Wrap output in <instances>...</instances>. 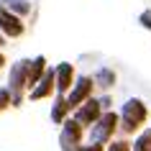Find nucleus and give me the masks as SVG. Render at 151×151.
<instances>
[{
  "mask_svg": "<svg viewBox=\"0 0 151 151\" xmlns=\"http://www.w3.org/2000/svg\"><path fill=\"white\" fill-rule=\"evenodd\" d=\"M146 118H149V108H146V103L143 100H138V97H128L126 103H123V108H120V115H118V128H123L126 133H133V131H138V128L146 123Z\"/></svg>",
  "mask_w": 151,
  "mask_h": 151,
  "instance_id": "1",
  "label": "nucleus"
},
{
  "mask_svg": "<svg viewBox=\"0 0 151 151\" xmlns=\"http://www.w3.org/2000/svg\"><path fill=\"white\" fill-rule=\"evenodd\" d=\"M28 87V59L16 62L8 74V92H10V105L21 108L23 105V90Z\"/></svg>",
  "mask_w": 151,
  "mask_h": 151,
  "instance_id": "2",
  "label": "nucleus"
},
{
  "mask_svg": "<svg viewBox=\"0 0 151 151\" xmlns=\"http://www.w3.org/2000/svg\"><path fill=\"white\" fill-rule=\"evenodd\" d=\"M59 146L62 151H77L82 146V126L74 118H67L62 123V133H59Z\"/></svg>",
  "mask_w": 151,
  "mask_h": 151,
  "instance_id": "3",
  "label": "nucleus"
},
{
  "mask_svg": "<svg viewBox=\"0 0 151 151\" xmlns=\"http://www.w3.org/2000/svg\"><path fill=\"white\" fill-rule=\"evenodd\" d=\"M115 128H118V113L105 110L103 115H100V120L92 126V143H100V146L108 143L110 136L115 133Z\"/></svg>",
  "mask_w": 151,
  "mask_h": 151,
  "instance_id": "4",
  "label": "nucleus"
},
{
  "mask_svg": "<svg viewBox=\"0 0 151 151\" xmlns=\"http://www.w3.org/2000/svg\"><path fill=\"white\" fill-rule=\"evenodd\" d=\"M92 87H95V85H92V77H80V80L74 82L72 90L64 95V97H67V105H69V110H77L85 100H90Z\"/></svg>",
  "mask_w": 151,
  "mask_h": 151,
  "instance_id": "5",
  "label": "nucleus"
},
{
  "mask_svg": "<svg viewBox=\"0 0 151 151\" xmlns=\"http://www.w3.org/2000/svg\"><path fill=\"white\" fill-rule=\"evenodd\" d=\"M100 115H103V108H100V100H95V97L85 100V103L74 110V120H77L82 128L85 126H95L97 120H100Z\"/></svg>",
  "mask_w": 151,
  "mask_h": 151,
  "instance_id": "6",
  "label": "nucleus"
},
{
  "mask_svg": "<svg viewBox=\"0 0 151 151\" xmlns=\"http://www.w3.org/2000/svg\"><path fill=\"white\" fill-rule=\"evenodd\" d=\"M72 85H74V69H72V64L69 62L56 64V69H54V90L59 95H67L72 90Z\"/></svg>",
  "mask_w": 151,
  "mask_h": 151,
  "instance_id": "7",
  "label": "nucleus"
},
{
  "mask_svg": "<svg viewBox=\"0 0 151 151\" xmlns=\"http://www.w3.org/2000/svg\"><path fill=\"white\" fill-rule=\"evenodd\" d=\"M0 36H8V39H18V36H23V23H21V18L8 13V10L0 5Z\"/></svg>",
  "mask_w": 151,
  "mask_h": 151,
  "instance_id": "8",
  "label": "nucleus"
},
{
  "mask_svg": "<svg viewBox=\"0 0 151 151\" xmlns=\"http://www.w3.org/2000/svg\"><path fill=\"white\" fill-rule=\"evenodd\" d=\"M51 92H56L54 90V69H46V74L31 87V100H44V97H49Z\"/></svg>",
  "mask_w": 151,
  "mask_h": 151,
  "instance_id": "9",
  "label": "nucleus"
},
{
  "mask_svg": "<svg viewBox=\"0 0 151 151\" xmlns=\"http://www.w3.org/2000/svg\"><path fill=\"white\" fill-rule=\"evenodd\" d=\"M44 74H46V56L41 54V56H36V59L28 62V87H33Z\"/></svg>",
  "mask_w": 151,
  "mask_h": 151,
  "instance_id": "10",
  "label": "nucleus"
},
{
  "mask_svg": "<svg viewBox=\"0 0 151 151\" xmlns=\"http://www.w3.org/2000/svg\"><path fill=\"white\" fill-rule=\"evenodd\" d=\"M49 115H51V120H54V123H59V126L69 118V105H67V97H64V95L56 97V103L51 105V113H49Z\"/></svg>",
  "mask_w": 151,
  "mask_h": 151,
  "instance_id": "11",
  "label": "nucleus"
},
{
  "mask_svg": "<svg viewBox=\"0 0 151 151\" xmlns=\"http://www.w3.org/2000/svg\"><path fill=\"white\" fill-rule=\"evenodd\" d=\"M115 72L108 69V67H100V69L95 72V77H92V85H97V87H103V90H110L113 85H115Z\"/></svg>",
  "mask_w": 151,
  "mask_h": 151,
  "instance_id": "12",
  "label": "nucleus"
},
{
  "mask_svg": "<svg viewBox=\"0 0 151 151\" xmlns=\"http://www.w3.org/2000/svg\"><path fill=\"white\" fill-rule=\"evenodd\" d=\"M0 3H3V8L8 10V13H13L18 18H23V16L31 13V3L28 0H0Z\"/></svg>",
  "mask_w": 151,
  "mask_h": 151,
  "instance_id": "13",
  "label": "nucleus"
},
{
  "mask_svg": "<svg viewBox=\"0 0 151 151\" xmlns=\"http://www.w3.org/2000/svg\"><path fill=\"white\" fill-rule=\"evenodd\" d=\"M131 151H151V128H146V131L131 143Z\"/></svg>",
  "mask_w": 151,
  "mask_h": 151,
  "instance_id": "14",
  "label": "nucleus"
},
{
  "mask_svg": "<svg viewBox=\"0 0 151 151\" xmlns=\"http://www.w3.org/2000/svg\"><path fill=\"white\" fill-rule=\"evenodd\" d=\"M5 108H10V92H8V87H0V113Z\"/></svg>",
  "mask_w": 151,
  "mask_h": 151,
  "instance_id": "15",
  "label": "nucleus"
},
{
  "mask_svg": "<svg viewBox=\"0 0 151 151\" xmlns=\"http://www.w3.org/2000/svg\"><path fill=\"white\" fill-rule=\"evenodd\" d=\"M108 151H131V143L128 141H113L108 146Z\"/></svg>",
  "mask_w": 151,
  "mask_h": 151,
  "instance_id": "16",
  "label": "nucleus"
},
{
  "mask_svg": "<svg viewBox=\"0 0 151 151\" xmlns=\"http://www.w3.org/2000/svg\"><path fill=\"white\" fill-rule=\"evenodd\" d=\"M138 23H141L143 28H149V31H151V10H143L141 16H138Z\"/></svg>",
  "mask_w": 151,
  "mask_h": 151,
  "instance_id": "17",
  "label": "nucleus"
},
{
  "mask_svg": "<svg viewBox=\"0 0 151 151\" xmlns=\"http://www.w3.org/2000/svg\"><path fill=\"white\" fill-rule=\"evenodd\" d=\"M77 151H105V146H100V143H82Z\"/></svg>",
  "mask_w": 151,
  "mask_h": 151,
  "instance_id": "18",
  "label": "nucleus"
},
{
  "mask_svg": "<svg viewBox=\"0 0 151 151\" xmlns=\"http://www.w3.org/2000/svg\"><path fill=\"white\" fill-rule=\"evenodd\" d=\"M3 64H5V56H3V51H0V69H3Z\"/></svg>",
  "mask_w": 151,
  "mask_h": 151,
  "instance_id": "19",
  "label": "nucleus"
},
{
  "mask_svg": "<svg viewBox=\"0 0 151 151\" xmlns=\"http://www.w3.org/2000/svg\"><path fill=\"white\" fill-rule=\"evenodd\" d=\"M3 44H5V41H3V36H0V46H3Z\"/></svg>",
  "mask_w": 151,
  "mask_h": 151,
  "instance_id": "20",
  "label": "nucleus"
}]
</instances>
